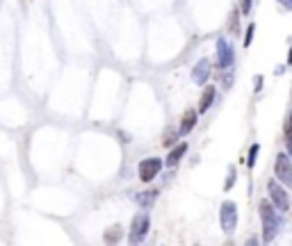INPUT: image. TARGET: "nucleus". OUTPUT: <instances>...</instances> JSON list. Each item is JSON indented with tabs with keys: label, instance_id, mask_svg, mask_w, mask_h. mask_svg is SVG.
Returning a JSON list of instances; mask_svg holds the SVG:
<instances>
[{
	"label": "nucleus",
	"instance_id": "nucleus-1",
	"mask_svg": "<svg viewBox=\"0 0 292 246\" xmlns=\"http://www.w3.org/2000/svg\"><path fill=\"white\" fill-rule=\"evenodd\" d=\"M276 178L283 185H292V162L285 153H281L276 158Z\"/></svg>",
	"mask_w": 292,
	"mask_h": 246
},
{
	"label": "nucleus",
	"instance_id": "nucleus-2",
	"mask_svg": "<svg viewBox=\"0 0 292 246\" xmlns=\"http://www.w3.org/2000/svg\"><path fill=\"white\" fill-rule=\"evenodd\" d=\"M160 169H162V162H160L158 158L144 160V162L139 164V178H142L144 182H151L160 173Z\"/></svg>",
	"mask_w": 292,
	"mask_h": 246
},
{
	"label": "nucleus",
	"instance_id": "nucleus-3",
	"mask_svg": "<svg viewBox=\"0 0 292 246\" xmlns=\"http://www.w3.org/2000/svg\"><path fill=\"white\" fill-rule=\"evenodd\" d=\"M262 212V223H265V239H272V205L269 203H260Z\"/></svg>",
	"mask_w": 292,
	"mask_h": 246
},
{
	"label": "nucleus",
	"instance_id": "nucleus-4",
	"mask_svg": "<svg viewBox=\"0 0 292 246\" xmlns=\"http://www.w3.org/2000/svg\"><path fill=\"white\" fill-rule=\"evenodd\" d=\"M269 192H272V198H274V203H276L278 207H281V210H287V205H290V203H287V196H285V192H283L281 187H278L276 182H269Z\"/></svg>",
	"mask_w": 292,
	"mask_h": 246
},
{
	"label": "nucleus",
	"instance_id": "nucleus-5",
	"mask_svg": "<svg viewBox=\"0 0 292 246\" xmlns=\"http://www.w3.org/2000/svg\"><path fill=\"white\" fill-rule=\"evenodd\" d=\"M146 228H149V219H146V217L135 219V223H133V237H135V239H139V237L146 232Z\"/></svg>",
	"mask_w": 292,
	"mask_h": 246
},
{
	"label": "nucleus",
	"instance_id": "nucleus-6",
	"mask_svg": "<svg viewBox=\"0 0 292 246\" xmlns=\"http://www.w3.org/2000/svg\"><path fill=\"white\" fill-rule=\"evenodd\" d=\"M185 151H187V144L183 142V144H180V146H176V148H173V151H171V155H169L167 164H171V167H173V164H178V160L185 155Z\"/></svg>",
	"mask_w": 292,
	"mask_h": 246
},
{
	"label": "nucleus",
	"instance_id": "nucleus-7",
	"mask_svg": "<svg viewBox=\"0 0 292 246\" xmlns=\"http://www.w3.org/2000/svg\"><path fill=\"white\" fill-rule=\"evenodd\" d=\"M213 98H215V87H208L206 91H203V96H201V103H199V107H201V112H206V109L210 107V103H213Z\"/></svg>",
	"mask_w": 292,
	"mask_h": 246
},
{
	"label": "nucleus",
	"instance_id": "nucleus-8",
	"mask_svg": "<svg viewBox=\"0 0 292 246\" xmlns=\"http://www.w3.org/2000/svg\"><path fill=\"white\" fill-rule=\"evenodd\" d=\"M194 121H197V114L189 109V112H185L183 116V133H189V130L194 128Z\"/></svg>",
	"mask_w": 292,
	"mask_h": 246
},
{
	"label": "nucleus",
	"instance_id": "nucleus-9",
	"mask_svg": "<svg viewBox=\"0 0 292 246\" xmlns=\"http://www.w3.org/2000/svg\"><path fill=\"white\" fill-rule=\"evenodd\" d=\"M173 139H176V133H167V135H164V139H162V144H164V146H171Z\"/></svg>",
	"mask_w": 292,
	"mask_h": 246
},
{
	"label": "nucleus",
	"instance_id": "nucleus-10",
	"mask_svg": "<svg viewBox=\"0 0 292 246\" xmlns=\"http://www.w3.org/2000/svg\"><path fill=\"white\" fill-rule=\"evenodd\" d=\"M117 232H119V228H112V230H108L105 239H108V241H114V239H117Z\"/></svg>",
	"mask_w": 292,
	"mask_h": 246
},
{
	"label": "nucleus",
	"instance_id": "nucleus-11",
	"mask_svg": "<svg viewBox=\"0 0 292 246\" xmlns=\"http://www.w3.org/2000/svg\"><path fill=\"white\" fill-rule=\"evenodd\" d=\"M285 133H287V139H290V144H292V116L287 118V130H285Z\"/></svg>",
	"mask_w": 292,
	"mask_h": 246
}]
</instances>
